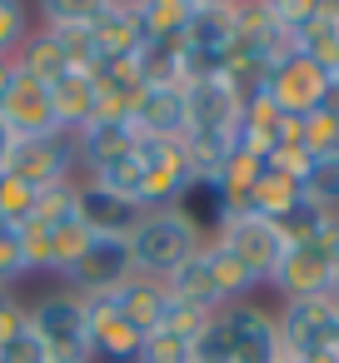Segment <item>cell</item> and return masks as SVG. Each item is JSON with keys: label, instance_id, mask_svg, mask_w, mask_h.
Instances as JSON below:
<instances>
[{"label": "cell", "instance_id": "obj_44", "mask_svg": "<svg viewBox=\"0 0 339 363\" xmlns=\"http://www.w3.org/2000/svg\"><path fill=\"white\" fill-rule=\"evenodd\" d=\"M279 363H294V358H279Z\"/></svg>", "mask_w": 339, "mask_h": 363}, {"label": "cell", "instance_id": "obj_33", "mask_svg": "<svg viewBox=\"0 0 339 363\" xmlns=\"http://www.w3.org/2000/svg\"><path fill=\"white\" fill-rule=\"evenodd\" d=\"M135 363H190V338L165 333V328H150L145 343H140V358H135Z\"/></svg>", "mask_w": 339, "mask_h": 363}, {"label": "cell", "instance_id": "obj_16", "mask_svg": "<svg viewBox=\"0 0 339 363\" xmlns=\"http://www.w3.org/2000/svg\"><path fill=\"white\" fill-rule=\"evenodd\" d=\"M90 308V358H110V363H135L140 358V343L145 333L100 294V298H85Z\"/></svg>", "mask_w": 339, "mask_h": 363}, {"label": "cell", "instance_id": "obj_1", "mask_svg": "<svg viewBox=\"0 0 339 363\" xmlns=\"http://www.w3.org/2000/svg\"><path fill=\"white\" fill-rule=\"evenodd\" d=\"M125 244H130L135 274H145V279H170L190 254L205 249V234H200L175 204H165V209H145V219L135 224V234H130Z\"/></svg>", "mask_w": 339, "mask_h": 363}, {"label": "cell", "instance_id": "obj_17", "mask_svg": "<svg viewBox=\"0 0 339 363\" xmlns=\"http://www.w3.org/2000/svg\"><path fill=\"white\" fill-rule=\"evenodd\" d=\"M50 105H55L60 135L85 130V125L95 120V110H100V85H95V75H90V70H65V75L50 85Z\"/></svg>", "mask_w": 339, "mask_h": 363}, {"label": "cell", "instance_id": "obj_20", "mask_svg": "<svg viewBox=\"0 0 339 363\" xmlns=\"http://www.w3.org/2000/svg\"><path fill=\"white\" fill-rule=\"evenodd\" d=\"M190 6H195V0H145V6H135L145 45H185Z\"/></svg>", "mask_w": 339, "mask_h": 363}, {"label": "cell", "instance_id": "obj_28", "mask_svg": "<svg viewBox=\"0 0 339 363\" xmlns=\"http://www.w3.org/2000/svg\"><path fill=\"white\" fill-rule=\"evenodd\" d=\"M299 150H304L309 160L334 155V150H339V120H334L329 110H309V115L299 120Z\"/></svg>", "mask_w": 339, "mask_h": 363}, {"label": "cell", "instance_id": "obj_8", "mask_svg": "<svg viewBox=\"0 0 339 363\" xmlns=\"http://www.w3.org/2000/svg\"><path fill=\"white\" fill-rule=\"evenodd\" d=\"M324 90H329V70H319V65L304 60L299 50H294L289 60H279V65L269 70V80H264L269 105H274L279 115H289V120H304L309 110H319V105H324Z\"/></svg>", "mask_w": 339, "mask_h": 363}, {"label": "cell", "instance_id": "obj_18", "mask_svg": "<svg viewBox=\"0 0 339 363\" xmlns=\"http://www.w3.org/2000/svg\"><path fill=\"white\" fill-rule=\"evenodd\" d=\"M140 333H150V328H160V318H165V303H170V289H165V279H145V274H130L120 289H110L105 294Z\"/></svg>", "mask_w": 339, "mask_h": 363}, {"label": "cell", "instance_id": "obj_29", "mask_svg": "<svg viewBox=\"0 0 339 363\" xmlns=\"http://www.w3.org/2000/svg\"><path fill=\"white\" fill-rule=\"evenodd\" d=\"M304 199H314L319 209L339 214V150L314 160V169H309V179H304Z\"/></svg>", "mask_w": 339, "mask_h": 363}, {"label": "cell", "instance_id": "obj_40", "mask_svg": "<svg viewBox=\"0 0 339 363\" xmlns=\"http://www.w3.org/2000/svg\"><path fill=\"white\" fill-rule=\"evenodd\" d=\"M319 110H329V115L339 120V70L329 75V90H324V105H319Z\"/></svg>", "mask_w": 339, "mask_h": 363}, {"label": "cell", "instance_id": "obj_27", "mask_svg": "<svg viewBox=\"0 0 339 363\" xmlns=\"http://www.w3.org/2000/svg\"><path fill=\"white\" fill-rule=\"evenodd\" d=\"M21 254H26V274H55V229L41 219L21 224Z\"/></svg>", "mask_w": 339, "mask_h": 363}, {"label": "cell", "instance_id": "obj_41", "mask_svg": "<svg viewBox=\"0 0 339 363\" xmlns=\"http://www.w3.org/2000/svg\"><path fill=\"white\" fill-rule=\"evenodd\" d=\"M11 80H16V55H0V100H6Z\"/></svg>", "mask_w": 339, "mask_h": 363}, {"label": "cell", "instance_id": "obj_34", "mask_svg": "<svg viewBox=\"0 0 339 363\" xmlns=\"http://www.w3.org/2000/svg\"><path fill=\"white\" fill-rule=\"evenodd\" d=\"M31 35V16L21 0H0V55H16Z\"/></svg>", "mask_w": 339, "mask_h": 363}, {"label": "cell", "instance_id": "obj_6", "mask_svg": "<svg viewBox=\"0 0 339 363\" xmlns=\"http://www.w3.org/2000/svg\"><path fill=\"white\" fill-rule=\"evenodd\" d=\"M215 318H220V328H225V338L235 348V363H279L284 358L279 323H274L269 308H259V303L244 298V303H225Z\"/></svg>", "mask_w": 339, "mask_h": 363}, {"label": "cell", "instance_id": "obj_35", "mask_svg": "<svg viewBox=\"0 0 339 363\" xmlns=\"http://www.w3.org/2000/svg\"><path fill=\"white\" fill-rule=\"evenodd\" d=\"M16 279H26V254H21V229L0 219V289H11Z\"/></svg>", "mask_w": 339, "mask_h": 363}, {"label": "cell", "instance_id": "obj_39", "mask_svg": "<svg viewBox=\"0 0 339 363\" xmlns=\"http://www.w3.org/2000/svg\"><path fill=\"white\" fill-rule=\"evenodd\" d=\"M11 155H16V135L6 130V120H0V174L11 169Z\"/></svg>", "mask_w": 339, "mask_h": 363}, {"label": "cell", "instance_id": "obj_7", "mask_svg": "<svg viewBox=\"0 0 339 363\" xmlns=\"http://www.w3.org/2000/svg\"><path fill=\"white\" fill-rule=\"evenodd\" d=\"M21 184H31L36 194L55 189V184H70L75 179V145L70 135H41V140H16V155H11V169Z\"/></svg>", "mask_w": 339, "mask_h": 363}, {"label": "cell", "instance_id": "obj_10", "mask_svg": "<svg viewBox=\"0 0 339 363\" xmlns=\"http://www.w3.org/2000/svg\"><path fill=\"white\" fill-rule=\"evenodd\" d=\"M130 274H135V264H130V244H125V239H90L85 254H80L60 279H65L70 294H80V298H100V294L120 289Z\"/></svg>", "mask_w": 339, "mask_h": 363}, {"label": "cell", "instance_id": "obj_25", "mask_svg": "<svg viewBox=\"0 0 339 363\" xmlns=\"http://www.w3.org/2000/svg\"><path fill=\"white\" fill-rule=\"evenodd\" d=\"M165 289L175 294V298H185V303H200V308H220V298H215V279H210V259H205V249L200 254H190L170 279H165Z\"/></svg>", "mask_w": 339, "mask_h": 363}, {"label": "cell", "instance_id": "obj_23", "mask_svg": "<svg viewBox=\"0 0 339 363\" xmlns=\"http://www.w3.org/2000/svg\"><path fill=\"white\" fill-rule=\"evenodd\" d=\"M205 259H210V279H215V298H220V308L225 303H244L249 298V289L259 284L230 249H220V244H205Z\"/></svg>", "mask_w": 339, "mask_h": 363}, {"label": "cell", "instance_id": "obj_32", "mask_svg": "<svg viewBox=\"0 0 339 363\" xmlns=\"http://www.w3.org/2000/svg\"><path fill=\"white\" fill-rule=\"evenodd\" d=\"M215 313H220V308H215ZM215 313H210V308H200V303H185V298H175V294H170L160 328H165V333H180V338H195V333H200Z\"/></svg>", "mask_w": 339, "mask_h": 363}, {"label": "cell", "instance_id": "obj_43", "mask_svg": "<svg viewBox=\"0 0 339 363\" xmlns=\"http://www.w3.org/2000/svg\"><path fill=\"white\" fill-rule=\"evenodd\" d=\"M334 348H339V318H334Z\"/></svg>", "mask_w": 339, "mask_h": 363}, {"label": "cell", "instance_id": "obj_5", "mask_svg": "<svg viewBox=\"0 0 339 363\" xmlns=\"http://www.w3.org/2000/svg\"><path fill=\"white\" fill-rule=\"evenodd\" d=\"M210 244H220V249H230L259 284L269 279V269L279 264V254H284V239H279V229L269 224V219H259L254 209H230V219L220 224V234L210 239Z\"/></svg>", "mask_w": 339, "mask_h": 363}, {"label": "cell", "instance_id": "obj_11", "mask_svg": "<svg viewBox=\"0 0 339 363\" xmlns=\"http://www.w3.org/2000/svg\"><path fill=\"white\" fill-rule=\"evenodd\" d=\"M0 120H6V130H11L16 140L60 135L55 105H50V85H41V80L21 75V70H16V80H11V90H6V100H0Z\"/></svg>", "mask_w": 339, "mask_h": 363}, {"label": "cell", "instance_id": "obj_3", "mask_svg": "<svg viewBox=\"0 0 339 363\" xmlns=\"http://www.w3.org/2000/svg\"><path fill=\"white\" fill-rule=\"evenodd\" d=\"M334 318H339V303L329 294H319V298H284V308L274 313L284 358L304 363L309 353L334 348Z\"/></svg>", "mask_w": 339, "mask_h": 363}, {"label": "cell", "instance_id": "obj_22", "mask_svg": "<svg viewBox=\"0 0 339 363\" xmlns=\"http://www.w3.org/2000/svg\"><path fill=\"white\" fill-rule=\"evenodd\" d=\"M299 199H304V184H294L289 174H279V169H269V164H264V174H259V184H254V194H249V204H244V209H254L259 219H269V224H274V219H284Z\"/></svg>", "mask_w": 339, "mask_h": 363}, {"label": "cell", "instance_id": "obj_9", "mask_svg": "<svg viewBox=\"0 0 339 363\" xmlns=\"http://www.w3.org/2000/svg\"><path fill=\"white\" fill-rule=\"evenodd\" d=\"M135 160H140V174H145V194H140L145 209L175 204V199L185 194V184L195 179L185 145H175V140H140Z\"/></svg>", "mask_w": 339, "mask_h": 363}, {"label": "cell", "instance_id": "obj_24", "mask_svg": "<svg viewBox=\"0 0 339 363\" xmlns=\"http://www.w3.org/2000/svg\"><path fill=\"white\" fill-rule=\"evenodd\" d=\"M259 174H264V160H259V155H249V150H235V155L220 164L215 184H220V194H225V204H230V209H244V204H249V194H254V184H259Z\"/></svg>", "mask_w": 339, "mask_h": 363}, {"label": "cell", "instance_id": "obj_13", "mask_svg": "<svg viewBox=\"0 0 339 363\" xmlns=\"http://www.w3.org/2000/svg\"><path fill=\"white\" fill-rule=\"evenodd\" d=\"M130 130L140 135V140H185V90H175V85H145L140 90V100H135V110H130Z\"/></svg>", "mask_w": 339, "mask_h": 363}, {"label": "cell", "instance_id": "obj_19", "mask_svg": "<svg viewBox=\"0 0 339 363\" xmlns=\"http://www.w3.org/2000/svg\"><path fill=\"white\" fill-rule=\"evenodd\" d=\"M90 30H95V45H100V60L105 55H135L145 45L140 21H135V6H115V0L90 6Z\"/></svg>", "mask_w": 339, "mask_h": 363}, {"label": "cell", "instance_id": "obj_2", "mask_svg": "<svg viewBox=\"0 0 339 363\" xmlns=\"http://www.w3.org/2000/svg\"><path fill=\"white\" fill-rule=\"evenodd\" d=\"M31 328H36V338L45 343L50 358H85V363H95L90 358V308H85L80 294L55 289V294L36 298L31 303Z\"/></svg>", "mask_w": 339, "mask_h": 363}, {"label": "cell", "instance_id": "obj_36", "mask_svg": "<svg viewBox=\"0 0 339 363\" xmlns=\"http://www.w3.org/2000/svg\"><path fill=\"white\" fill-rule=\"evenodd\" d=\"M90 239H95V234H90L80 219H75V224H60V229H55V274H65V269L85 254Z\"/></svg>", "mask_w": 339, "mask_h": 363}, {"label": "cell", "instance_id": "obj_4", "mask_svg": "<svg viewBox=\"0 0 339 363\" xmlns=\"http://www.w3.org/2000/svg\"><path fill=\"white\" fill-rule=\"evenodd\" d=\"M240 115H244V100L220 80H190L185 85V140L190 135H205V140H240Z\"/></svg>", "mask_w": 339, "mask_h": 363}, {"label": "cell", "instance_id": "obj_38", "mask_svg": "<svg viewBox=\"0 0 339 363\" xmlns=\"http://www.w3.org/2000/svg\"><path fill=\"white\" fill-rule=\"evenodd\" d=\"M264 164H269V169H279V174H289L294 184H304V179H309V169H314V160H309L299 145H279Z\"/></svg>", "mask_w": 339, "mask_h": 363}, {"label": "cell", "instance_id": "obj_26", "mask_svg": "<svg viewBox=\"0 0 339 363\" xmlns=\"http://www.w3.org/2000/svg\"><path fill=\"white\" fill-rule=\"evenodd\" d=\"M334 214L329 209H319L314 199H299L284 219H274V229H279V239L284 244H309V239H319L324 234V224H329Z\"/></svg>", "mask_w": 339, "mask_h": 363}, {"label": "cell", "instance_id": "obj_30", "mask_svg": "<svg viewBox=\"0 0 339 363\" xmlns=\"http://www.w3.org/2000/svg\"><path fill=\"white\" fill-rule=\"evenodd\" d=\"M75 199H80V179L55 184V189H45V194L36 199V219H41V224H50V229L75 224V219H80V214H75Z\"/></svg>", "mask_w": 339, "mask_h": 363}, {"label": "cell", "instance_id": "obj_15", "mask_svg": "<svg viewBox=\"0 0 339 363\" xmlns=\"http://www.w3.org/2000/svg\"><path fill=\"white\" fill-rule=\"evenodd\" d=\"M75 214H80V224H85L95 239H130L135 224L145 219L140 204H130V199H120V194H110V189H100V184H90V179H80Z\"/></svg>", "mask_w": 339, "mask_h": 363}, {"label": "cell", "instance_id": "obj_14", "mask_svg": "<svg viewBox=\"0 0 339 363\" xmlns=\"http://www.w3.org/2000/svg\"><path fill=\"white\" fill-rule=\"evenodd\" d=\"M70 145H75V164H85V179H90V174L130 160L140 150V135L130 125H120V120H90L85 130L70 135Z\"/></svg>", "mask_w": 339, "mask_h": 363}, {"label": "cell", "instance_id": "obj_37", "mask_svg": "<svg viewBox=\"0 0 339 363\" xmlns=\"http://www.w3.org/2000/svg\"><path fill=\"white\" fill-rule=\"evenodd\" d=\"M0 363H50V353H45V343L36 338V328H26L21 338L0 343Z\"/></svg>", "mask_w": 339, "mask_h": 363}, {"label": "cell", "instance_id": "obj_31", "mask_svg": "<svg viewBox=\"0 0 339 363\" xmlns=\"http://www.w3.org/2000/svg\"><path fill=\"white\" fill-rule=\"evenodd\" d=\"M36 189L31 184H21L16 174H0V219H6V224H26V219H36Z\"/></svg>", "mask_w": 339, "mask_h": 363}, {"label": "cell", "instance_id": "obj_12", "mask_svg": "<svg viewBox=\"0 0 339 363\" xmlns=\"http://www.w3.org/2000/svg\"><path fill=\"white\" fill-rule=\"evenodd\" d=\"M329 274H334L329 254L309 239V244H284V254L264 284H274L284 298H319V294H329Z\"/></svg>", "mask_w": 339, "mask_h": 363}, {"label": "cell", "instance_id": "obj_42", "mask_svg": "<svg viewBox=\"0 0 339 363\" xmlns=\"http://www.w3.org/2000/svg\"><path fill=\"white\" fill-rule=\"evenodd\" d=\"M50 363H85V358H50Z\"/></svg>", "mask_w": 339, "mask_h": 363}, {"label": "cell", "instance_id": "obj_21", "mask_svg": "<svg viewBox=\"0 0 339 363\" xmlns=\"http://www.w3.org/2000/svg\"><path fill=\"white\" fill-rule=\"evenodd\" d=\"M16 70L31 75V80H41V85H55V80L70 70V60H65V45L41 26V30H31L26 45L16 50Z\"/></svg>", "mask_w": 339, "mask_h": 363}]
</instances>
